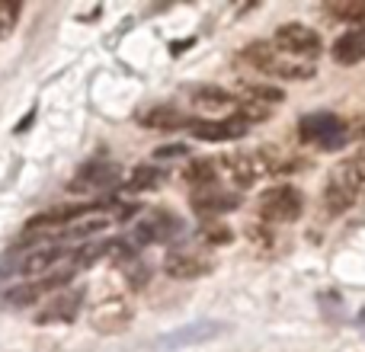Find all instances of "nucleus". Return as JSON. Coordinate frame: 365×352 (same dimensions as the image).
I'll return each instance as SVG.
<instances>
[{"label": "nucleus", "instance_id": "11", "mask_svg": "<svg viewBox=\"0 0 365 352\" xmlns=\"http://www.w3.org/2000/svg\"><path fill=\"white\" fill-rule=\"evenodd\" d=\"M68 257H71V253L64 250V247H42V250L29 253V257L23 259L19 272H23V276H38V279H42L45 272H51L55 266H61Z\"/></svg>", "mask_w": 365, "mask_h": 352}, {"label": "nucleus", "instance_id": "9", "mask_svg": "<svg viewBox=\"0 0 365 352\" xmlns=\"http://www.w3.org/2000/svg\"><path fill=\"white\" fill-rule=\"evenodd\" d=\"M138 122L151 132H177V128H186V115L180 113L177 106H167V103H158V106H148L138 113Z\"/></svg>", "mask_w": 365, "mask_h": 352}, {"label": "nucleus", "instance_id": "15", "mask_svg": "<svg viewBox=\"0 0 365 352\" xmlns=\"http://www.w3.org/2000/svg\"><path fill=\"white\" fill-rule=\"evenodd\" d=\"M189 96H192V103L199 109H208V113H215V109H227V106H234V96L227 93V90H221V87H192L189 90Z\"/></svg>", "mask_w": 365, "mask_h": 352}, {"label": "nucleus", "instance_id": "1", "mask_svg": "<svg viewBox=\"0 0 365 352\" xmlns=\"http://www.w3.org/2000/svg\"><path fill=\"white\" fill-rule=\"evenodd\" d=\"M272 45H276L282 55H289L292 61H295V58H314V55H321V36H317L314 29H308V26H302V23L279 26L276 36H272Z\"/></svg>", "mask_w": 365, "mask_h": 352}, {"label": "nucleus", "instance_id": "17", "mask_svg": "<svg viewBox=\"0 0 365 352\" xmlns=\"http://www.w3.org/2000/svg\"><path fill=\"white\" fill-rule=\"evenodd\" d=\"M244 61H250L253 68H259V71H276L279 51H272L266 42H253L244 48Z\"/></svg>", "mask_w": 365, "mask_h": 352}, {"label": "nucleus", "instance_id": "24", "mask_svg": "<svg viewBox=\"0 0 365 352\" xmlns=\"http://www.w3.org/2000/svg\"><path fill=\"white\" fill-rule=\"evenodd\" d=\"M16 16H19V4H0V38L13 29Z\"/></svg>", "mask_w": 365, "mask_h": 352}, {"label": "nucleus", "instance_id": "14", "mask_svg": "<svg viewBox=\"0 0 365 352\" xmlns=\"http://www.w3.org/2000/svg\"><path fill=\"white\" fill-rule=\"evenodd\" d=\"M192 208H195V214H221V212L237 208V195L218 192V189H205V192H195Z\"/></svg>", "mask_w": 365, "mask_h": 352}, {"label": "nucleus", "instance_id": "2", "mask_svg": "<svg viewBox=\"0 0 365 352\" xmlns=\"http://www.w3.org/2000/svg\"><path fill=\"white\" fill-rule=\"evenodd\" d=\"M304 212V199L295 186H276L259 195V214L266 221H295Z\"/></svg>", "mask_w": 365, "mask_h": 352}, {"label": "nucleus", "instance_id": "8", "mask_svg": "<svg viewBox=\"0 0 365 352\" xmlns=\"http://www.w3.org/2000/svg\"><path fill=\"white\" fill-rule=\"evenodd\" d=\"M128 321H132V308H128V301H122V298L96 304L93 314H90V323H93L100 333H119Z\"/></svg>", "mask_w": 365, "mask_h": 352}, {"label": "nucleus", "instance_id": "5", "mask_svg": "<svg viewBox=\"0 0 365 352\" xmlns=\"http://www.w3.org/2000/svg\"><path fill=\"white\" fill-rule=\"evenodd\" d=\"M115 180H119V164L96 157V160H90V164L81 167V173H77V180L71 182V189H74V192H90V189L113 186Z\"/></svg>", "mask_w": 365, "mask_h": 352}, {"label": "nucleus", "instance_id": "19", "mask_svg": "<svg viewBox=\"0 0 365 352\" xmlns=\"http://www.w3.org/2000/svg\"><path fill=\"white\" fill-rule=\"evenodd\" d=\"M38 298H42L38 282H19L16 289L6 291V304H13V308H29V304H36Z\"/></svg>", "mask_w": 365, "mask_h": 352}, {"label": "nucleus", "instance_id": "10", "mask_svg": "<svg viewBox=\"0 0 365 352\" xmlns=\"http://www.w3.org/2000/svg\"><path fill=\"white\" fill-rule=\"evenodd\" d=\"M177 231H180V221L173 218V214H167V212H154L151 218L141 221V224L135 227V240H138V244H158V240L173 237Z\"/></svg>", "mask_w": 365, "mask_h": 352}, {"label": "nucleus", "instance_id": "3", "mask_svg": "<svg viewBox=\"0 0 365 352\" xmlns=\"http://www.w3.org/2000/svg\"><path fill=\"white\" fill-rule=\"evenodd\" d=\"M298 135H302V141H317V145H327V147H340L349 141L346 122H340L330 113L304 115L302 125H298Z\"/></svg>", "mask_w": 365, "mask_h": 352}, {"label": "nucleus", "instance_id": "13", "mask_svg": "<svg viewBox=\"0 0 365 352\" xmlns=\"http://www.w3.org/2000/svg\"><path fill=\"white\" fill-rule=\"evenodd\" d=\"M334 61L336 64H359L365 61V29H353L334 42Z\"/></svg>", "mask_w": 365, "mask_h": 352}, {"label": "nucleus", "instance_id": "6", "mask_svg": "<svg viewBox=\"0 0 365 352\" xmlns=\"http://www.w3.org/2000/svg\"><path fill=\"white\" fill-rule=\"evenodd\" d=\"M186 132L199 141H234V138H244L247 125L237 119H221V122H202V119H189L186 122Z\"/></svg>", "mask_w": 365, "mask_h": 352}, {"label": "nucleus", "instance_id": "12", "mask_svg": "<svg viewBox=\"0 0 365 352\" xmlns=\"http://www.w3.org/2000/svg\"><path fill=\"white\" fill-rule=\"evenodd\" d=\"M77 308H81V291H71V295H61L55 301H48V308L38 311L36 323H68L77 317Z\"/></svg>", "mask_w": 365, "mask_h": 352}, {"label": "nucleus", "instance_id": "21", "mask_svg": "<svg viewBox=\"0 0 365 352\" xmlns=\"http://www.w3.org/2000/svg\"><path fill=\"white\" fill-rule=\"evenodd\" d=\"M247 96H250L253 103H263V106H272V103H282L285 93L279 87H272V83H247Z\"/></svg>", "mask_w": 365, "mask_h": 352}, {"label": "nucleus", "instance_id": "16", "mask_svg": "<svg viewBox=\"0 0 365 352\" xmlns=\"http://www.w3.org/2000/svg\"><path fill=\"white\" fill-rule=\"evenodd\" d=\"M327 13L356 26V29H365V0H334V4H327Z\"/></svg>", "mask_w": 365, "mask_h": 352}, {"label": "nucleus", "instance_id": "4", "mask_svg": "<svg viewBox=\"0 0 365 352\" xmlns=\"http://www.w3.org/2000/svg\"><path fill=\"white\" fill-rule=\"evenodd\" d=\"M221 167L227 170L234 186H240V189H250L263 173H272V164L266 157H259V151L257 154H227L221 160Z\"/></svg>", "mask_w": 365, "mask_h": 352}, {"label": "nucleus", "instance_id": "7", "mask_svg": "<svg viewBox=\"0 0 365 352\" xmlns=\"http://www.w3.org/2000/svg\"><path fill=\"white\" fill-rule=\"evenodd\" d=\"M164 272L177 282H192V279H202L212 272V263L199 253H170L164 259Z\"/></svg>", "mask_w": 365, "mask_h": 352}, {"label": "nucleus", "instance_id": "20", "mask_svg": "<svg viewBox=\"0 0 365 352\" xmlns=\"http://www.w3.org/2000/svg\"><path fill=\"white\" fill-rule=\"evenodd\" d=\"M234 119L237 122H263L269 119V106H263V103H253V100H237L234 103Z\"/></svg>", "mask_w": 365, "mask_h": 352}, {"label": "nucleus", "instance_id": "22", "mask_svg": "<svg viewBox=\"0 0 365 352\" xmlns=\"http://www.w3.org/2000/svg\"><path fill=\"white\" fill-rule=\"evenodd\" d=\"M160 182V170H154V167H138V170L132 173V180H128V189L132 192H145V189H154Z\"/></svg>", "mask_w": 365, "mask_h": 352}, {"label": "nucleus", "instance_id": "25", "mask_svg": "<svg viewBox=\"0 0 365 352\" xmlns=\"http://www.w3.org/2000/svg\"><path fill=\"white\" fill-rule=\"evenodd\" d=\"M180 154H186V147H182V145H170V147H158V151H154V157L170 160V157H180Z\"/></svg>", "mask_w": 365, "mask_h": 352}, {"label": "nucleus", "instance_id": "23", "mask_svg": "<svg viewBox=\"0 0 365 352\" xmlns=\"http://www.w3.org/2000/svg\"><path fill=\"white\" fill-rule=\"evenodd\" d=\"M202 237H205L208 244H231L234 234H231V227H225V224H208L205 231H202Z\"/></svg>", "mask_w": 365, "mask_h": 352}, {"label": "nucleus", "instance_id": "18", "mask_svg": "<svg viewBox=\"0 0 365 352\" xmlns=\"http://www.w3.org/2000/svg\"><path fill=\"white\" fill-rule=\"evenodd\" d=\"M182 176H186V182L195 189H212L215 186V164L212 160H192Z\"/></svg>", "mask_w": 365, "mask_h": 352}]
</instances>
